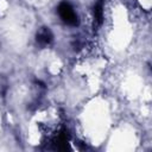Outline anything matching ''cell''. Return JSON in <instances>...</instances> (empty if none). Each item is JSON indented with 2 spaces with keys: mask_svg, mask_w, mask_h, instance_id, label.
Segmentation results:
<instances>
[{
  "mask_svg": "<svg viewBox=\"0 0 152 152\" xmlns=\"http://www.w3.org/2000/svg\"><path fill=\"white\" fill-rule=\"evenodd\" d=\"M57 12H58V15L61 17V19L66 24V25H70V26H76L78 24V18H77V14L75 13L72 6L66 2V1H62L58 7H57Z\"/></svg>",
  "mask_w": 152,
  "mask_h": 152,
  "instance_id": "6da1fadb",
  "label": "cell"
},
{
  "mask_svg": "<svg viewBox=\"0 0 152 152\" xmlns=\"http://www.w3.org/2000/svg\"><path fill=\"white\" fill-rule=\"evenodd\" d=\"M52 33L48 27H42L38 32H37V42L40 45H49L52 42Z\"/></svg>",
  "mask_w": 152,
  "mask_h": 152,
  "instance_id": "7a4b0ae2",
  "label": "cell"
},
{
  "mask_svg": "<svg viewBox=\"0 0 152 152\" xmlns=\"http://www.w3.org/2000/svg\"><path fill=\"white\" fill-rule=\"evenodd\" d=\"M94 18L97 25H101L103 21V5L102 1L100 0L95 6H94Z\"/></svg>",
  "mask_w": 152,
  "mask_h": 152,
  "instance_id": "3957f363",
  "label": "cell"
}]
</instances>
